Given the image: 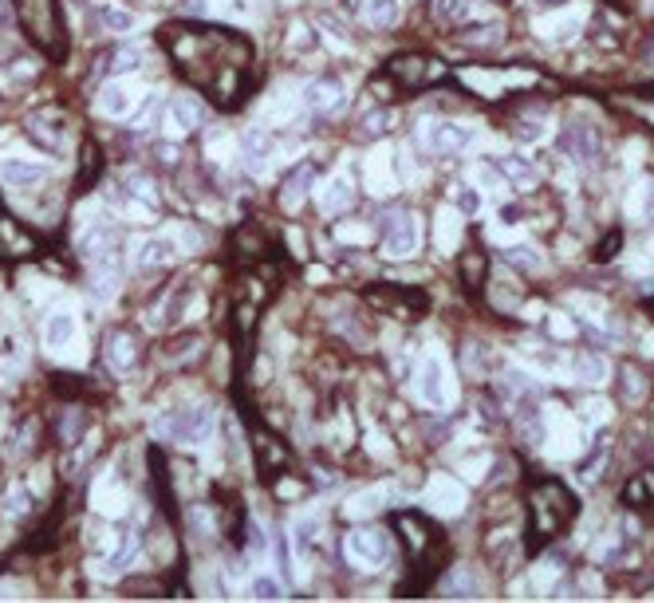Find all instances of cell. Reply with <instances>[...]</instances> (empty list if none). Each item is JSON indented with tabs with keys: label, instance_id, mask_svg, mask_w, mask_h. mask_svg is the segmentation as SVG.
I'll return each instance as SVG.
<instances>
[{
	"label": "cell",
	"instance_id": "9c48e42d",
	"mask_svg": "<svg viewBox=\"0 0 654 603\" xmlns=\"http://www.w3.org/2000/svg\"><path fill=\"white\" fill-rule=\"evenodd\" d=\"M351 202H355V182H351V174H343V170L327 177V182L320 185V197H315V205H320L323 217L347 213L351 210Z\"/></svg>",
	"mask_w": 654,
	"mask_h": 603
},
{
	"label": "cell",
	"instance_id": "d6a6232c",
	"mask_svg": "<svg viewBox=\"0 0 654 603\" xmlns=\"http://www.w3.org/2000/svg\"><path fill=\"white\" fill-rule=\"evenodd\" d=\"M623 497H627V505H647V501L654 497V478H647V473H642V478H635Z\"/></svg>",
	"mask_w": 654,
	"mask_h": 603
},
{
	"label": "cell",
	"instance_id": "83f0119b",
	"mask_svg": "<svg viewBox=\"0 0 654 603\" xmlns=\"http://www.w3.org/2000/svg\"><path fill=\"white\" fill-rule=\"evenodd\" d=\"M190 296H194V284H190V280H185V284H177V289L170 292V300H166V308H162L166 315H162V320H158V323H166V328H170V323H177V320H182V315H185L182 308H185V300H190Z\"/></svg>",
	"mask_w": 654,
	"mask_h": 603
},
{
	"label": "cell",
	"instance_id": "f546056e",
	"mask_svg": "<svg viewBox=\"0 0 654 603\" xmlns=\"http://www.w3.org/2000/svg\"><path fill=\"white\" fill-rule=\"evenodd\" d=\"M469 16V0H434V20L442 24H461Z\"/></svg>",
	"mask_w": 654,
	"mask_h": 603
},
{
	"label": "cell",
	"instance_id": "cb8c5ba5",
	"mask_svg": "<svg viewBox=\"0 0 654 603\" xmlns=\"http://www.w3.org/2000/svg\"><path fill=\"white\" fill-rule=\"evenodd\" d=\"M134 359H138V348H134L131 335H123V332L111 335V343H107V363H111L115 371H131Z\"/></svg>",
	"mask_w": 654,
	"mask_h": 603
},
{
	"label": "cell",
	"instance_id": "ffe728a7",
	"mask_svg": "<svg viewBox=\"0 0 654 603\" xmlns=\"http://www.w3.org/2000/svg\"><path fill=\"white\" fill-rule=\"evenodd\" d=\"M315 540H320V521L312 517H296V525H292V548H296V560L300 564H308L312 560V548H315Z\"/></svg>",
	"mask_w": 654,
	"mask_h": 603
},
{
	"label": "cell",
	"instance_id": "d6986e66",
	"mask_svg": "<svg viewBox=\"0 0 654 603\" xmlns=\"http://www.w3.org/2000/svg\"><path fill=\"white\" fill-rule=\"evenodd\" d=\"M134 556H138V532H126V537L115 545V552H111V556L103 560V568H99V576H107V580L123 576V572L134 564Z\"/></svg>",
	"mask_w": 654,
	"mask_h": 603
},
{
	"label": "cell",
	"instance_id": "277c9868",
	"mask_svg": "<svg viewBox=\"0 0 654 603\" xmlns=\"http://www.w3.org/2000/svg\"><path fill=\"white\" fill-rule=\"evenodd\" d=\"M418 237H422L418 233V217L406 213V210L391 213L383 221V253L394 256V261H406V256L418 253Z\"/></svg>",
	"mask_w": 654,
	"mask_h": 603
},
{
	"label": "cell",
	"instance_id": "f35d334b",
	"mask_svg": "<svg viewBox=\"0 0 654 603\" xmlns=\"http://www.w3.org/2000/svg\"><path fill=\"white\" fill-rule=\"evenodd\" d=\"M379 505H383V493L371 489V493H363V497H355V505H347V513H351V517H366V513H374Z\"/></svg>",
	"mask_w": 654,
	"mask_h": 603
},
{
	"label": "cell",
	"instance_id": "3957f363",
	"mask_svg": "<svg viewBox=\"0 0 654 603\" xmlns=\"http://www.w3.org/2000/svg\"><path fill=\"white\" fill-rule=\"evenodd\" d=\"M343 556L351 560L355 568H386L391 564V537L383 529H351L343 537Z\"/></svg>",
	"mask_w": 654,
	"mask_h": 603
},
{
	"label": "cell",
	"instance_id": "7a4b0ae2",
	"mask_svg": "<svg viewBox=\"0 0 654 603\" xmlns=\"http://www.w3.org/2000/svg\"><path fill=\"white\" fill-rule=\"evenodd\" d=\"M154 434L166 442H182V446H202V442L213 434V410L205 407V402L170 410V414H162V418H154Z\"/></svg>",
	"mask_w": 654,
	"mask_h": 603
},
{
	"label": "cell",
	"instance_id": "f907efd6",
	"mask_svg": "<svg viewBox=\"0 0 654 603\" xmlns=\"http://www.w3.org/2000/svg\"><path fill=\"white\" fill-rule=\"evenodd\" d=\"M537 4H560V0H537Z\"/></svg>",
	"mask_w": 654,
	"mask_h": 603
},
{
	"label": "cell",
	"instance_id": "c3c4849f",
	"mask_svg": "<svg viewBox=\"0 0 654 603\" xmlns=\"http://www.w3.org/2000/svg\"><path fill=\"white\" fill-rule=\"evenodd\" d=\"M13 4H8V0H0V28H13Z\"/></svg>",
	"mask_w": 654,
	"mask_h": 603
},
{
	"label": "cell",
	"instance_id": "7402d4cb",
	"mask_svg": "<svg viewBox=\"0 0 654 603\" xmlns=\"http://www.w3.org/2000/svg\"><path fill=\"white\" fill-rule=\"evenodd\" d=\"M91 292L99 296V300H111V296L118 292V261H115V256H103V261H95Z\"/></svg>",
	"mask_w": 654,
	"mask_h": 603
},
{
	"label": "cell",
	"instance_id": "5bb4252c",
	"mask_svg": "<svg viewBox=\"0 0 654 603\" xmlns=\"http://www.w3.org/2000/svg\"><path fill=\"white\" fill-rule=\"evenodd\" d=\"M170 123H174V131L177 134H190V131H197V126L205 123V103L202 99H194V95H174L170 99Z\"/></svg>",
	"mask_w": 654,
	"mask_h": 603
},
{
	"label": "cell",
	"instance_id": "484cf974",
	"mask_svg": "<svg viewBox=\"0 0 654 603\" xmlns=\"http://www.w3.org/2000/svg\"><path fill=\"white\" fill-rule=\"evenodd\" d=\"M442 591L450 599H469V596H478V576H473L469 568H453L450 576H445V584H442Z\"/></svg>",
	"mask_w": 654,
	"mask_h": 603
},
{
	"label": "cell",
	"instance_id": "44dd1931",
	"mask_svg": "<svg viewBox=\"0 0 654 603\" xmlns=\"http://www.w3.org/2000/svg\"><path fill=\"white\" fill-rule=\"evenodd\" d=\"M517 434H521L524 446H540V442H544L540 407H537L532 399H524V402H521V410H517Z\"/></svg>",
	"mask_w": 654,
	"mask_h": 603
},
{
	"label": "cell",
	"instance_id": "7dc6e473",
	"mask_svg": "<svg viewBox=\"0 0 654 603\" xmlns=\"http://www.w3.org/2000/svg\"><path fill=\"white\" fill-rule=\"evenodd\" d=\"M249 548H256V552H264V532H261V525H249Z\"/></svg>",
	"mask_w": 654,
	"mask_h": 603
},
{
	"label": "cell",
	"instance_id": "8fae6325",
	"mask_svg": "<svg viewBox=\"0 0 654 603\" xmlns=\"http://www.w3.org/2000/svg\"><path fill=\"white\" fill-rule=\"evenodd\" d=\"M28 134H32L36 142H44L47 151H56L67 134V115L59 111V107H39V111L28 118Z\"/></svg>",
	"mask_w": 654,
	"mask_h": 603
},
{
	"label": "cell",
	"instance_id": "b9f144b4",
	"mask_svg": "<svg viewBox=\"0 0 654 603\" xmlns=\"http://www.w3.org/2000/svg\"><path fill=\"white\" fill-rule=\"evenodd\" d=\"M24 509H28V489H13V493H8L4 513H8V517H20Z\"/></svg>",
	"mask_w": 654,
	"mask_h": 603
},
{
	"label": "cell",
	"instance_id": "8992f818",
	"mask_svg": "<svg viewBox=\"0 0 654 603\" xmlns=\"http://www.w3.org/2000/svg\"><path fill=\"white\" fill-rule=\"evenodd\" d=\"M422 138H426V146H430V154L453 158L473 142V131L469 126H461V123H450V118H438V123H426Z\"/></svg>",
	"mask_w": 654,
	"mask_h": 603
},
{
	"label": "cell",
	"instance_id": "4316f807",
	"mask_svg": "<svg viewBox=\"0 0 654 603\" xmlns=\"http://www.w3.org/2000/svg\"><path fill=\"white\" fill-rule=\"evenodd\" d=\"M576 379L580 383H591V387H599V383L607 379V359H603V355H591V351L576 355Z\"/></svg>",
	"mask_w": 654,
	"mask_h": 603
},
{
	"label": "cell",
	"instance_id": "1f68e13d",
	"mask_svg": "<svg viewBox=\"0 0 654 603\" xmlns=\"http://www.w3.org/2000/svg\"><path fill=\"white\" fill-rule=\"evenodd\" d=\"M603 458H607V434H599V438H596V453H588V458L580 461V478H583V481L596 478L599 466H603Z\"/></svg>",
	"mask_w": 654,
	"mask_h": 603
},
{
	"label": "cell",
	"instance_id": "4fadbf2b",
	"mask_svg": "<svg viewBox=\"0 0 654 603\" xmlns=\"http://www.w3.org/2000/svg\"><path fill=\"white\" fill-rule=\"evenodd\" d=\"M312 185H315V162H300L296 170L284 177V190H280V205L284 210H300L304 205V197L312 194Z\"/></svg>",
	"mask_w": 654,
	"mask_h": 603
},
{
	"label": "cell",
	"instance_id": "6da1fadb",
	"mask_svg": "<svg viewBox=\"0 0 654 603\" xmlns=\"http://www.w3.org/2000/svg\"><path fill=\"white\" fill-rule=\"evenodd\" d=\"M580 513V501L576 493L568 486H560V481H540L537 489H532V548H540L544 540H552L556 532H564L576 521Z\"/></svg>",
	"mask_w": 654,
	"mask_h": 603
},
{
	"label": "cell",
	"instance_id": "8d00e7d4",
	"mask_svg": "<svg viewBox=\"0 0 654 603\" xmlns=\"http://www.w3.org/2000/svg\"><path fill=\"white\" fill-rule=\"evenodd\" d=\"M430 501H434V509H458V489L450 486V481H434V489H430Z\"/></svg>",
	"mask_w": 654,
	"mask_h": 603
},
{
	"label": "cell",
	"instance_id": "681fc988",
	"mask_svg": "<svg viewBox=\"0 0 654 603\" xmlns=\"http://www.w3.org/2000/svg\"><path fill=\"white\" fill-rule=\"evenodd\" d=\"M642 213H647V221L654 225V182H650V190H647V205H642Z\"/></svg>",
	"mask_w": 654,
	"mask_h": 603
},
{
	"label": "cell",
	"instance_id": "9a60e30c",
	"mask_svg": "<svg viewBox=\"0 0 654 603\" xmlns=\"http://www.w3.org/2000/svg\"><path fill=\"white\" fill-rule=\"evenodd\" d=\"M343 99V83L331 75H320V79H308L304 83V103L312 107V111H327V107H335Z\"/></svg>",
	"mask_w": 654,
	"mask_h": 603
},
{
	"label": "cell",
	"instance_id": "5b68a950",
	"mask_svg": "<svg viewBox=\"0 0 654 603\" xmlns=\"http://www.w3.org/2000/svg\"><path fill=\"white\" fill-rule=\"evenodd\" d=\"M560 151L576 166H599L603 162V138L588 123H572L560 131Z\"/></svg>",
	"mask_w": 654,
	"mask_h": 603
},
{
	"label": "cell",
	"instance_id": "30bf717a",
	"mask_svg": "<svg viewBox=\"0 0 654 603\" xmlns=\"http://www.w3.org/2000/svg\"><path fill=\"white\" fill-rule=\"evenodd\" d=\"M44 343H47V351H52V355L72 351L75 343H79V320H75V312L59 308V312L47 315V323H44Z\"/></svg>",
	"mask_w": 654,
	"mask_h": 603
},
{
	"label": "cell",
	"instance_id": "52a82bcc",
	"mask_svg": "<svg viewBox=\"0 0 654 603\" xmlns=\"http://www.w3.org/2000/svg\"><path fill=\"white\" fill-rule=\"evenodd\" d=\"M47 177H52V166H44V162H32V158H20V154L0 158V182L8 190H36Z\"/></svg>",
	"mask_w": 654,
	"mask_h": 603
},
{
	"label": "cell",
	"instance_id": "f6af8a7d",
	"mask_svg": "<svg viewBox=\"0 0 654 603\" xmlns=\"http://www.w3.org/2000/svg\"><path fill=\"white\" fill-rule=\"evenodd\" d=\"M225 434H229V453H233V458H241V430H237L233 418L225 422Z\"/></svg>",
	"mask_w": 654,
	"mask_h": 603
},
{
	"label": "cell",
	"instance_id": "7bdbcfd3",
	"mask_svg": "<svg viewBox=\"0 0 654 603\" xmlns=\"http://www.w3.org/2000/svg\"><path fill=\"white\" fill-rule=\"evenodd\" d=\"M619 241H623V233H611V237H603V245H599L596 261H611V256L619 253Z\"/></svg>",
	"mask_w": 654,
	"mask_h": 603
},
{
	"label": "cell",
	"instance_id": "74e56055",
	"mask_svg": "<svg viewBox=\"0 0 654 603\" xmlns=\"http://www.w3.org/2000/svg\"><path fill=\"white\" fill-rule=\"evenodd\" d=\"M391 126H394V111H386V107H383V111H371L363 118V131L366 134H386Z\"/></svg>",
	"mask_w": 654,
	"mask_h": 603
},
{
	"label": "cell",
	"instance_id": "bcb514c9",
	"mask_svg": "<svg viewBox=\"0 0 654 603\" xmlns=\"http://www.w3.org/2000/svg\"><path fill=\"white\" fill-rule=\"evenodd\" d=\"M512 134H517V138H529V142H532V138L544 134V126H540V123H529V126L521 123V126H512Z\"/></svg>",
	"mask_w": 654,
	"mask_h": 603
},
{
	"label": "cell",
	"instance_id": "ba28073f",
	"mask_svg": "<svg viewBox=\"0 0 654 603\" xmlns=\"http://www.w3.org/2000/svg\"><path fill=\"white\" fill-rule=\"evenodd\" d=\"M418 399L426 407L442 410L450 402V379H445V363L438 355H426L422 367H418Z\"/></svg>",
	"mask_w": 654,
	"mask_h": 603
},
{
	"label": "cell",
	"instance_id": "ee69618b",
	"mask_svg": "<svg viewBox=\"0 0 654 603\" xmlns=\"http://www.w3.org/2000/svg\"><path fill=\"white\" fill-rule=\"evenodd\" d=\"M131 115H134L131 126H146V123H151V115H154V99H146V103L138 107V111H131ZM131 115H126V118H131Z\"/></svg>",
	"mask_w": 654,
	"mask_h": 603
},
{
	"label": "cell",
	"instance_id": "d590c367",
	"mask_svg": "<svg viewBox=\"0 0 654 603\" xmlns=\"http://www.w3.org/2000/svg\"><path fill=\"white\" fill-rule=\"evenodd\" d=\"M453 205L465 213V217H473L481 210V194L473 190V185H458V194H453Z\"/></svg>",
	"mask_w": 654,
	"mask_h": 603
},
{
	"label": "cell",
	"instance_id": "836d02e7",
	"mask_svg": "<svg viewBox=\"0 0 654 603\" xmlns=\"http://www.w3.org/2000/svg\"><path fill=\"white\" fill-rule=\"evenodd\" d=\"M138 67H142V52H138V47H126V52L111 56V72L115 75H131V72H138Z\"/></svg>",
	"mask_w": 654,
	"mask_h": 603
},
{
	"label": "cell",
	"instance_id": "e0dca14e",
	"mask_svg": "<svg viewBox=\"0 0 654 603\" xmlns=\"http://www.w3.org/2000/svg\"><path fill=\"white\" fill-rule=\"evenodd\" d=\"M95 20L107 28V32H115V36H126V32H134V28H138V16L131 13V8L111 4V0H99V4H95Z\"/></svg>",
	"mask_w": 654,
	"mask_h": 603
},
{
	"label": "cell",
	"instance_id": "ac0fdd59",
	"mask_svg": "<svg viewBox=\"0 0 654 603\" xmlns=\"http://www.w3.org/2000/svg\"><path fill=\"white\" fill-rule=\"evenodd\" d=\"M174 256H177L174 237H146V241L138 245V264H142V269H162V264H170Z\"/></svg>",
	"mask_w": 654,
	"mask_h": 603
},
{
	"label": "cell",
	"instance_id": "60d3db41",
	"mask_svg": "<svg viewBox=\"0 0 654 603\" xmlns=\"http://www.w3.org/2000/svg\"><path fill=\"white\" fill-rule=\"evenodd\" d=\"M461 272L469 276V284H473V289H478V284H481V276H485V256H478V253H473L469 261H461Z\"/></svg>",
	"mask_w": 654,
	"mask_h": 603
},
{
	"label": "cell",
	"instance_id": "603a6c76",
	"mask_svg": "<svg viewBox=\"0 0 654 603\" xmlns=\"http://www.w3.org/2000/svg\"><path fill=\"white\" fill-rule=\"evenodd\" d=\"M497 170L509 177L512 185H521V190L537 185V170H532V162H529V158H521V154H504L501 162H497Z\"/></svg>",
	"mask_w": 654,
	"mask_h": 603
},
{
	"label": "cell",
	"instance_id": "ab89813d",
	"mask_svg": "<svg viewBox=\"0 0 654 603\" xmlns=\"http://www.w3.org/2000/svg\"><path fill=\"white\" fill-rule=\"evenodd\" d=\"M461 39H469V44H493V39H501V28L497 24H473L469 32H461Z\"/></svg>",
	"mask_w": 654,
	"mask_h": 603
},
{
	"label": "cell",
	"instance_id": "7c38bea8",
	"mask_svg": "<svg viewBox=\"0 0 654 603\" xmlns=\"http://www.w3.org/2000/svg\"><path fill=\"white\" fill-rule=\"evenodd\" d=\"M138 107V87L126 79H111V83L99 91V115L107 118H126Z\"/></svg>",
	"mask_w": 654,
	"mask_h": 603
},
{
	"label": "cell",
	"instance_id": "2e32d148",
	"mask_svg": "<svg viewBox=\"0 0 654 603\" xmlns=\"http://www.w3.org/2000/svg\"><path fill=\"white\" fill-rule=\"evenodd\" d=\"M241 158H245V166H249L253 174H261L264 166L272 162V138L264 134L261 126H253V131L241 138Z\"/></svg>",
	"mask_w": 654,
	"mask_h": 603
},
{
	"label": "cell",
	"instance_id": "4dcf8cb0",
	"mask_svg": "<svg viewBox=\"0 0 654 603\" xmlns=\"http://www.w3.org/2000/svg\"><path fill=\"white\" fill-rule=\"evenodd\" d=\"M391 72L399 75V79H406V83H422L426 67H422L418 56H402V59H394V64H391Z\"/></svg>",
	"mask_w": 654,
	"mask_h": 603
},
{
	"label": "cell",
	"instance_id": "f1b7e54d",
	"mask_svg": "<svg viewBox=\"0 0 654 603\" xmlns=\"http://www.w3.org/2000/svg\"><path fill=\"white\" fill-rule=\"evenodd\" d=\"M504 261L517 264L521 272H537L540 269V253L532 249V245H509V249H504Z\"/></svg>",
	"mask_w": 654,
	"mask_h": 603
},
{
	"label": "cell",
	"instance_id": "d4e9b609",
	"mask_svg": "<svg viewBox=\"0 0 654 603\" xmlns=\"http://www.w3.org/2000/svg\"><path fill=\"white\" fill-rule=\"evenodd\" d=\"M363 20L371 28H394L399 24V0H363Z\"/></svg>",
	"mask_w": 654,
	"mask_h": 603
},
{
	"label": "cell",
	"instance_id": "e575fe53",
	"mask_svg": "<svg viewBox=\"0 0 654 603\" xmlns=\"http://www.w3.org/2000/svg\"><path fill=\"white\" fill-rule=\"evenodd\" d=\"M249 591L256 599H280L284 596V588H280V580H276V576H253Z\"/></svg>",
	"mask_w": 654,
	"mask_h": 603
}]
</instances>
